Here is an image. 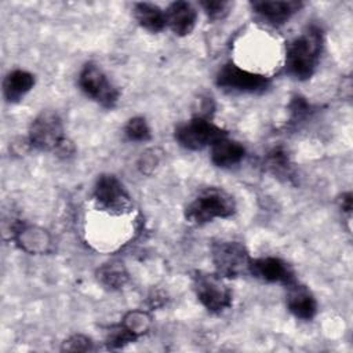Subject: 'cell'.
I'll list each match as a JSON object with an SVG mask.
<instances>
[{
  "label": "cell",
  "instance_id": "obj_3",
  "mask_svg": "<svg viewBox=\"0 0 353 353\" xmlns=\"http://www.w3.org/2000/svg\"><path fill=\"white\" fill-rule=\"evenodd\" d=\"M192 283L199 302L210 313H222L232 306V292L222 276L216 273L196 272Z\"/></svg>",
  "mask_w": 353,
  "mask_h": 353
},
{
  "label": "cell",
  "instance_id": "obj_24",
  "mask_svg": "<svg viewBox=\"0 0 353 353\" xmlns=\"http://www.w3.org/2000/svg\"><path fill=\"white\" fill-rule=\"evenodd\" d=\"M63 350H72V352H85L92 349V342L90 338L84 335H73L68 341L63 342Z\"/></svg>",
  "mask_w": 353,
  "mask_h": 353
},
{
  "label": "cell",
  "instance_id": "obj_19",
  "mask_svg": "<svg viewBox=\"0 0 353 353\" xmlns=\"http://www.w3.org/2000/svg\"><path fill=\"white\" fill-rule=\"evenodd\" d=\"M268 168L277 176H291V163L281 148H274L266 157Z\"/></svg>",
  "mask_w": 353,
  "mask_h": 353
},
{
  "label": "cell",
  "instance_id": "obj_15",
  "mask_svg": "<svg viewBox=\"0 0 353 353\" xmlns=\"http://www.w3.org/2000/svg\"><path fill=\"white\" fill-rule=\"evenodd\" d=\"M34 85V76L30 72L15 69L11 70L3 83L4 97L8 102L21 101Z\"/></svg>",
  "mask_w": 353,
  "mask_h": 353
},
{
  "label": "cell",
  "instance_id": "obj_16",
  "mask_svg": "<svg viewBox=\"0 0 353 353\" xmlns=\"http://www.w3.org/2000/svg\"><path fill=\"white\" fill-rule=\"evenodd\" d=\"M134 17L141 28L152 33L161 32L167 26L165 12L152 3H137L134 7Z\"/></svg>",
  "mask_w": 353,
  "mask_h": 353
},
{
  "label": "cell",
  "instance_id": "obj_4",
  "mask_svg": "<svg viewBox=\"0 0 353 353\" xmlns=\"http://www.w3.org/2000/svg\"><path fill=\"white\" fill-rule=\"evenodd\" d=\"M226 135L225 130L205 117H193L175 128L176 142L188 150H201Z\"/></svg>",
  "mask_w": 353,
  "mask_h": 353
},
{
  "label": "cell",
  "instance_id": "obj_10",
  "mask_svg": "<svg viewBox=\"0 0 353 353\" xmlns=\"http://www.w3.org/2000/svg\"><path fill=\"white\" fill-rule=\"evenodd\" d=\"M248 272L262 281L279 283L284 284L285 287L296 281L292 268L277 256H262L255 259L251 258Z\"/></svg>",
  "mask_w": 353,
  "mask_h": 353
},
{
  "label": "cell",
  "instance_id": "obj_13",
  "mask_svg": "<svg viewBox=\"0 0 353 353\" xmlns=\"http://www.w3.org/2000/svg\"><path fill=\"white\" fill-rule=\"evenodd\" d=\"M287 307L295 317L302 320H312L317 313V302L313 294L296 281L288 285Z\"/></svg>",
  "mask_w": 353,
  "mask_h": 353
},
{
  "label": "cell",
  "instance_id": "obj_25",
  "mask_svg": "<svg viewBox=\"0 0 353 353\" xmlns=\"http://www.w3.org/2000/svg\"><path fill=\"white\" fill-rule=\"evenodd\" d=\"M341 207L343 211H346L347 214H350L352 211V194L350 193H346L342 196L341 199Z\"/></svg>",
  "mask_w": 353,
  "mask_h": 353
},
{
  "label": "cell",
  "instance_id": "obj_1",
  "mask_svg": "<svg viewBox=\"0 0 353 353\" xmlns=\"http://www.w3.org/2000/svg\"><path fill=\"white\" fill-rule=\"evenodd\" d=\"M323 48V33L317 26H309L291 41L285 55V69L296 80L313 76Z\"/></svg>",
  "mask_w": 353,
  "mask_h": 353
},
{
  "label": "cell",
  "instance_id": "obj_7",
  "mask_svg": "<svg viewBox=\"0 0 353 353\" xmlns=\"http://www.w3.org/2000/svg\"><path fill=\"white\" fill-rule=\"evenodd\" d=\"M211 259L216 274L222 277H236L248 272L251 256L239 241H219L211 247Z\"/></svg>",
  "mask_w": 353,
  "mask_h": 353
},
{
  "label": "cell",
  "instance_id": "obj_17",
  "mask_svg": "<svg viewBox=\"0 0 353 353\" xmlns=\"http://www.w3.org/2000/svg\"><path fill=\"white\" fill-rule=\"evenodd\" d=\"M14 239L18 241L21 248L29 252H40L46 250L48 244V239L41 229H36L32 226H25L23 223H18L12 229Z\"/></svg>",
  "mask_w": 353,
  "mask_h": 353
},
{
  "label": "cell",
  "instance_id": "obj_5",
  "mask_svg": "<svg viewBox=\"0 0 353 353\" xmlns=\"http://www.w3.org/2000/svg\"><path fill=\"white\" fill-rule=\"evenodd\" d=\"M65 142L63 124L55 112L46 110L32 121L29 128V143L34 149L58 152Z\"/></svg>",
  "mask_w": 353,
  "mask_h": 353
},
{
  "label": "cell",
  "instance_id": "obj_22",
  "mask_svg": "<svg viewBox=\"0 0 353 353\" xmlns=\"http://www.w3.org/2000/svg\"><path fill=\"white\" fill-rule=\"evenodd\" d=\"M130 331H132L137 336L142 335L146 332V330L149 328V324H150V317L145 313V312H141V310H134V312H130L124 320L121 321Z\"/></svg>",
  "mask_w": 353,
  "mask_h": 353
},
{
  "label": "cell",
  "instance_id": "obj_12",
  "mask_svg": "<svg viewBox=\"0 0 353 353\" xmlns=\"http://www.w3.org/2000/svg\"><path fill=\"white\" fill-rule=\"evenodd\" d=\"M251 7L256 15L272 25H281L301 10V1H252Z\"/></svg>",
  "mask_w": 353,
  "mask_h": 353
},
{
  "label": "cell",
  "instance_id": "obj_21",
  "mask_svg": "<svg viewBox=\"0 0 353 353\" xmlns=\"http://www.w3.org/2000/svg\"><path fill=\"white\" fill-rule=\"evenodd\" d=\"M138 336L130 331L123 323L113 325L106 335V345L110 349H117V347H123L124 345L135 341Z\"/></svg>",
  "mask_w": 353,
  "mask_h": 353
},
{
  "label": "cell",
  "instance_id": "obj_11",
  "mask_svg": "<svg viewBox=\"0 0 353 353\" xmlns=\"http://www.w3.org/2000/svg\"><path fill=\"white\" fill-rule=\"evenodd\" d=\"M167 26L176 36H188L196 26L197 11L188 1H174L165 11Z\"/></svg>",
  "mask_w": 353,
  "mask_h": 353
},
{
  "label": "cell",
  "instance_id": "obj_18",
  "mask_svg": "<svg viewBox=\"0 0 353 353\" xmlns=\"http://www.w3.org/2000/svg\"><path fill=\"white\" fill-rule=\"evenodd\" d=\"M97 274L98 281L109 290H119L128 280V273L125 272L124 266L119 262H110L101 266Z\"/></svg>",
  "mask_w": 353,
  "mask_h": 353
},
{
  "label": "cell",
  "instance_id": "obj_23",
  "mask_svg": "<svg viewBox=\"0 0 353 353\" xmlns=\"http://www.w3.org/2000/svg\"><path fill=\"white\" fill-rule=\"evenodd\" d=\"M208 18L211 19H222L229 11V3L221 0H207L200 3Z\"/></svg>",
  "mask_w": 353,
  "mask_h": 353
},
{
  "label": "cell",
  "instance_id": "obj_6",
  "mask_svg": "<svg viewBox=\"0 0 353 353\" xmlns=\"http://www.w3.org/2000/svg\"><path fill=\"white\" fill-rule=\"evenodd\" d=\"M216 84L229 92L259 94L269 88L270 80L263 74L250 72L230 62L219 69L216 74Z\"/></svg>",
  "mask_w": 353,
  "mask_h": 353
},
{
  "label": "cell",
  "instance_id": "obj_14",
  "mask_svg": "<svg viewBox=\"0 0 353 353\" xmlns=\"http://www.w3.org/2000/svg\"><path fill=\"white\" fill-rule=\"evenodd\" d=\"M245 156V149L241 143L229 139L228 135L211 145V161L221 168L237 165Z\"/></svg>",
  "mask_w": 353,
  "mask_h": 353
},
{
  "label": "cell",
  "instance_id": "obj_9",
  "mask_svg": "<svg viewBox=\"0 0 353 353\" xmlns=\"http://www.w3.org/2000/svg\"><path fill=\"white\" fill-rule=\"evenodd\" d=\"M94 199L99 208L113 215H123L132 210V200L123 183L110 174L101 175L94 188Z\"/></svg>",
  "mask_w": 353,
  "mask_h": 353
},
{
  "label": "cell",
  "instance_id": "obj_8",
  "mask_svg": "<svg viewBox=\"0 0 353 353\" xmlns=\"http://www.w3.org/2000/svg\"><path fill=\"white\" fill-rule=\"evenodd\" d=\"M79 85L87 97L103 108L112 109L119 101V90L97 65L87 63L81 69L79 74Z\"/></svg>",
  "mask_w": 353,
  "mask_h": 353
},
{
  "label": "cell",
  "instance_id": "obj_20",
  "mask_svg": "<svg viewBox=\"0 0 353 353\" xmlns=\"http://www.w3.org/2000/svg\"><path fill=\"white\" fill-rule=\"evenodd\" d=\"M124 134L130 141H134V142H145V141H149L152 137L150 128L146 120L139 116L132 117L127 121L124 127Z\"/></svg>",
  "mask_w": 353,
  "mask_h": 353
},
{
  "label": "cell",
  "instance_id": "obj_2",
  "mask_svg": "<svg viewBox=\"0 0 353 353\" xmlns=\"http://www.w3.org/2000/svg\"><path fill=\"white\" fill-rule=\"evenodd\" d=\"M236 212V201L232 194L218 188H208L199 193L186 207L185 216L190 223L204 225L214 219L229 218Z\"/></svg>",
  "mask_w": 353,
  "mask_h": 353
}]
</instances>
